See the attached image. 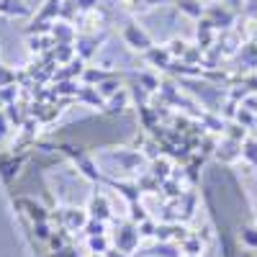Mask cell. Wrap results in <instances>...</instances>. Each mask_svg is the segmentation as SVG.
<instances>
[{
    "label": "cell",
    "instance_id": "6",
    "mask_svg": "<svg viewBox=\"0 0 257 257\" xmlns=\"http://www.w3.org/2000/svg\"><path fill=\"white\" fill-rule=\"evenodd\" d=\"M88 216L90 219H98V221H108L113 216V208H111L108 198H105L103 193L90 196V201H88Z\"/></svg>",
    "mask_w": 257,
    "mask_h": 257
},
{
    "label": "cell",
    "instance_id": "34",
    "mask_svg": "<svg viewBox=\"0 0 257 257\" xmlns=\"http://www.w3.org/2000/svg\"><path fill=\"white\" fill-rule=\"evenodd\" d=\"M0 67H3V64H0Z\"/></svg>",
    "mask_w": 257,
    "mask_h": 257
},
{
    "label": "cell",
    "instance_id": "10",
    "mask_svg": "<svg viewBox=\"0 0 257 257\" xmlns=\"http://www.w3.org/2000/svg\"><path fill=\"white\" fill-rule=\"evenodd\" d=\"M82 72H85V59L82 57H75L67 64H59L52 82H57V80H77V77H82Z\"/></svg>",
    "mask_w": 257,
    "mask_h": 257
},
{
    "label": "cell",
    "instance_id": "19",
    "mask_svg": "<svg viewBox=\"0 0 257 257\" xmlns=\"http://www.w3.org/2000/svg\"><path fill=\"white\" fill-rule=\"evenodd\" d=\"M149 254H155V257H183V252H178L175 244H167V242H160L157 247H152Z\"/></svg>",
    "mask_w": 257,
    "mask_h": 257
},
{
    "label": "cell",
    "instance_id": "29",
    "mask_svg": "<svg viewBox=\"0 0 257 257\" xmlns=\"http://www.w3.org/2000/svg\"><path fill=\"white\" fill-rule=\"evenodd\" d=\"M105 257H126V252H121V249H108V252H105Z\"/></svg>",
    "mask_w": 257,
    "mask_h": 257
},
{
    "label": "cell",
    "instance_id": "11",
    "mask_svg": "<svg viewBox=\"0 0 257 257\" xmlns=\"http://www.w3.org/2000/svg\"><path fill=\"white\" fill-rule=\"evenodd\" d=\"M62 3L64 0H44V6H41L34 16V21H44V24H54L59 18V11H62Z\"/></svg>",
    "mask_w": 257,
    "mask_h": 257
},
{
    "label": "cell",
    "instance_id": "3",
    "mask_svg": "<svg viewBox=\"0 0 257 257\" xmlns=\"http://www.w3.org/2000/svg\"><path fill=\"white\" fill-rule=\"evenodd\" d=\"M54 216L59 219V226H64L67 231H82L85 224H88V208H62L59 213H54Z\"/></svg>",
    "mask_w": 257,
    "mask_h": 257
},
{
    "label": "cell",
    "instance_id": "16",
    "mask_svg": "<svg viewBox=\"0 0 257 257\" xmlns=\"http://www.w3.org/2000/svg\"><path fill=\"white\" fill-rule=\"evenodd\" d=\"M88 247L93 254H105L111 249V239H108V234H98V237H88Z\"/></svg>",
    "mask_w": 257,
    "mask_h": 257
},
{
    "label": "cell",
    "instance_id": "24",
    "mask_svg": "<svg viewBox=\"0 0 257 257\" xmlns=\"http://www.w3.org/2000/svg\"><path fill=\"white\" fill-rule=\"evenodd\" d=\"M242 242L249 249H257V226H244L242 229Z\"/></svg>",
    "mask_w": 257,
    "mask_h": 257
},
{
    "label": "cell",
    "instance_id": "2",
    "mask_svg": "<svg viewBox=\"0 0 257 257\" xmlns=\"http://www.w3.org/2000/svg\"><path fill=\"white\" fill-rule=\"evenodd\" d=\"M26 165V155L24 152H3L0 155V178H3L6 183H13L18 175H21V170H24Z\"/></svg>",
    "mask_w": 257,
    "mask_h": 257
},
{
    "label": "cell",
    "instance_id": "25",
    "mask_svg": "<svg viewBox=\"0 0 257 257\" xmlns=\"http://www.w3.org/2000/svg\"><path fill=\"white\" fill-rule=\"evenodd\" d=\"M126 100H128L126 90H118L116 95H111V103H108V105H111V111H118V113H121V111H123V105H126Z\"/></svg>",
    "mask_w": 257,
    "mask_h": 257
},
{
    "label": "cell",
    "instance_id": "1",
    "mask_svg": "<svg viewBox=\"0 0 257 257\" xmlns=\"http://www.w3.org/2000/svg\"><path fill=\"white\" fill-rule=\"evenodd\" d=\"M13 206H16V211L21 213V216L26 219V224H41V221H49V219H52L49 208L41 206V203L34 201V198H29V196H16Z\"/></svg>",
    "mask_w": 257,
    "mask_h": 257
},
{
    "label": "cell",
    "instance_id": "7",
    "mask_svg": "<svg viewBox=\"0 0 257 257\" xmlns=\"http://www.w3.org/2000/svg\"><path fill=\"white\" fill-rule=\"evenodd\" d=\"M203 13H206V21H208L213 29H229V26H231V21H234V13H231L229 8L219 6V3L208 6Z\"/></svg>",
    "mask_w": 257,
    "mask_h": 257
},
{
    "label": "cell",
    "instance_id": "8",
    "mask_svg": "<svg viewBox=\"0 0 257 257\" xmlns=\"http://www.w3.org/2000/svg\"><path fill=\"white\" fill-rule=\"evenodd\" d=\"M100 41H103V36H95V34H77V39H75V52H77V57L90 59V57L95 54V49H98Z\"/></svg>",
    "mask_w": 257,
    "mask_h": 257
},
{
    "label": "cell",
    "instance_id": "13",
    "mask_svg": "<svg viewBox=\"0 0 257 257\" xmlns=\"http://www.w3.org/2000/svg\"><path fill=\"white\" fill-rule=\"evenodd\" d=\"M0 13L11 18H24V16H31V8L24 0H0Z\"/></svg>",
    "mask_w": 257,
    "mask_h": 257
},
{
    "label": "cell",
    "instance_id": "15",
    "mask_svg": "<svg viewBox=\"0 0 257 257\" xmlns=\"http://www.w3.org/2000/svg\"><path fill=\"white\" fill-rule=\"evenodd\" d=\"M52 54H54L57 64H67V62H72V59L77 57L75 44H57V47L52 49Z\"/></svg>",
    "mask_w": 257,
    "mask_h": 257
},
{
    "label": "cell",
    "instance_id": "30",
    "mask_svg": "<svg viewBox=\"0 0 257 257\" xmlns=\"http://www.w3.org/2000/svg\"><path fill=\"white\" fill-rule=\"evenodd\" d=\"M0 111H6V103H3V98H0Z\"/></svg>",
    "mask_w": 257,
    "mask_h": 257
},
{
    "label": "cell",
    "instance_id": "28",
    "mask_svg": "<svg viewBox=\"0 0 257 257\" xmlns=\"http://www.w3.org/2000/svg\"><path fill=\"white\" fill-rule=\"evenodd\" d=\"M47 257H77V249L70 244V247H64V249H57V252H49Z\"/></svg>",
    "mask_w": 257,
    "mask_h": 257
},
{
    "label": "cell",
    "instance_id": "18",
    "mask_svg": "<svg viewBox=\"0 0 257 257\" xmlns=\"http://www.w3.org/2000/svg\"><path fill=\"white\" fill-rule=\"evenodd\" d=\"M29 229H31V234L36 237V242H49V237H52V226H49V221H41V224H29Z\"/></svg>",
    "mask_w": 257,
    "mask_h": 257
},
{
    "label": "cell",
    "instance_id": "31",
    "mask_svg": "<svg viewBox=\"0 0 257 257\" xmlns=\"http://www.w3.org/2000/svg\"><path fill=\"white\" fill-rule=\"evenodd\" d=\"M90 257H105V254H90Z\"/></svg>",
    "mask_w": 257,
    "mask_h": 257
},
{
    "label": "cell",
    "instance_id": "14",
    "mask_svg": "<svg viewBox=\"0 0 257 257\" xmlns=\"http://www.w3.org/2000/svg\"><path fill=\"white\" fill-rule=\"evenodd\" d=\"M75 100L77 103H85V105H93V108L103 105V95L98 93V88H95V85H85V82H82V88H80V93H77Z\"/></svg>",
    "mask_w": 257,
    "mask_h": 257
},
{
    "label": "cell",
    "instance_id": "5",
    "mask_svg": "<svg viewBox=\"0 0 257 257\" xmlns=\"http://www.w3.org/2000/svg\"><path fill=\"white\" fill-rule=\"evenodd\" d=\"M123 41L132 49H137V52H149L152 49V39H149V34L139 24H126L123 26Z\"/></svg>",
    "mask_w": 257,
    "mask_h": 257
},
{
    "label": "cell",
    "instance_id": "26",
    "mask_svg": "<svg viewBox=\"0 0 257 257\" xmlns=\"http://www.w3.org/2000/svg\"><path fill=\"white\" fill-rule=\"evenodd\" d=\"M242 155L257 167V142H247V144L242 147Z\"/></svg>",
    "mask_w": 257,
    "mask_h": 257
},
{
    "label": "cell",
    "instance_id": "17",
    "mask_svg": "<svg viewBox=\"0 0 257 257\" xmlns=\"http://www.w3.org/2000/svg\"><path fill=\"white\" fill-rule=\"evenodd\" d=\"M178 3V8L183 11V13H188V16H193V18H201L203 16V6H201V0H175Z\"/></svg>",
    "mask_w": 257,
    "mask_h": 257
},
{
    "label": "cell",
    "instance_id": "4",
    "mask_svg": "<svg viewBox=\"0 0 257 257\" xmlns=\"http://www.w3.org/2000/svg\"><path fill=\"white\" fill-rule=\"evenodd\" d=\"M142 237H139V229L134 226V224H118L116 221V231H113V242H116V249H121V252H132L134 247H137V242H139Z\"/></svg>",
    "mask_w": 257,
    "mask_h": 257
},
{
    "label": "cell",
    "instance_id": "22",
    "mask_svg": "<svg viewBox=\"0 0 257 257\" xmlns=\"http://www.w3.org/2000/svg\"><path fill=\"white\" fill-rule=\"evenodd\" d=\"M18 82V72L11 67H0V88H8V85Z\"/></svg>",
    "mask_w": 257,
    "mask_h": 257
},
{
    "label": "cell",
    "instance_id": "9",
    "mask_svg": "<svg viewBox=\"0 0 257 257\" xmlns=\"http://www.w3.org/2000/svg\"><path fill=\"white\" fill-rule=\"evenodd\" d=\"M49 34L54 39V44H75V39H77V31L70 21H54Z\"/></svg>",
    "mask_w": 257,
    "mask_h": 257
},
{
    "label": "cell",
    "instance_id": "20",
    "mask_svg": "<svg viewBox=\"0 0 257 257\" xmlns=\"http://www.w3.org/2000/svg\"><path fill=\"white\" fill-rule=\"evenodd\" d=\"M239 59L247 62V67H257V44H244L239 49Z\"/></svg>",
    "mask_w": 257,
    "mask_h": 257
},
{
    "label": "cell",
    "instance_id": "21",
    "mask_svg": "<svg viewBox=\"0 0 257 257\" xmlns=\"http://www.w3.org/2000/svg\"><path fill=\"white\" fill-rule=\"evenodd\" d=\"M88 237H98V234H105V221H98V219H88V224H85L82 229Z\"/></svg>",
    "mask_w": 257,
    "mask_h": 257
},
{
    "label": "cell",
    "instance_id": "33",
    "mask_svg": "<svg viewBox=\"0 0 257 257\" xmlns=\"http://www.w3.org/2000/svg\"><path fill=\"white\" fill-rule=\"evenodd\" d=\"M144 257H155V254H144Z\"/></svg>",
    "mask_w": 257,
    "mask_h": 257
},
{
    "label": "cell",
    "instance_id": "12",
    "mask_svg": "<svg viewBox=\"0 0 257 257\" xmlns=\"http://www.w3.org/2000/svg\"><path fill=\"white\" fill-rule=\"evenodd\" d=\"M54 47H57V44H54L52 34H36V36H29V49H31V54H36V57L52 52Z\"/></svg>",
    "mask_w": 257,
    "mask_h": 257
},
{
    "label": "cell",
    "instance_id": "23",
    "mask_svg": "<svg viewBox=\"0 0 257 257\" xmlns=\"http://www.w3.org/2000/svg\"><path fill=\"white\" fill-rule=\"evenodd\" d=\"M152 175H155L157 180H167V175H170V165H167L165 160H155V162H152Z\"/></svg>",
    "mask_w": 257,
    "mask_h": 257
},
{
    "label": "cell",
    "instance_id": "27",
    "mask_svg": "<svg viewBox=\"0 0 257 257\" xmlns=\"http://www.w3.org/2000/svg\"><path fill=\"white\" fill-rule=\"evenodd\" d=\"M11 132H13V123L8 121L6 111H0V139H6V137H8Z\"/></svg>",
    "mask_w": 257,
    "mask_h": 257
},
{
    "label": "cell",
    "instance_id": "32",
    "mask_svg": "<svg viewBox=\"0 0 257 257\" xmlns=\"http://www.w3.org/2000/svg\"><path fill=\"white\" fill-rule=\"evenodd\" d=\"M185 257H196V254H185Z\"/></svg>",
    "mask_w": 257,
    "mask_h": 257
}]
</instances>
